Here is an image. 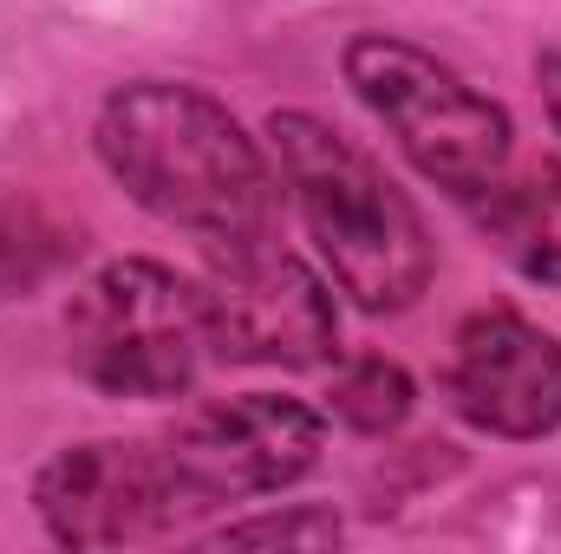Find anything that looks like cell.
<instances>
[{
	"label": "cell",
	"mask_w": 561,
	"mask_h": 554,
	"mask_svg": "<svg viewBox=\"0 0 561 554\" xmlns=\"http://www.w3.org/2000/svg\"><path fill=\"white\" fill-rule=\"evenodd\" d=\"M99 157L125 196L170 229L203 235L209 249L275 229L280 183L262 143L229 105L196 85L138 79L118 85L99 112Z\"/></svg>",
	"instance_id": "cell-1"
},
{
	"label": "cell",
	"mask_w": 561,
	"mask_h": 554,
	"mask_svg": "<svg viewBox=\"0 0 561 554\" xmlns=\"http://www.w3.org/2000/svg\"><path fill=\"white\" fill-rule=\"evenodd\" d=\"M268 138L280 157V183L340 293H353V307L366 313H405L437 268L431 229L412 196L313 112H275Z\"/></svg>",
	"instance_id": "cell-2"
},
{
	"label": "cell",
	"mask_w": 561,
	"mask_h": 554,
	"mask_svg": "<svg viewBox=\"0 0 561 554\" xmlns=\"http://www.w3.org/2000/svg\"><path fill=\"white\" fill-rule=\"evenodd\" d=\"M66 353L79 379L112 399H176L209 353L203 287L163 262H105L66 307Z\"/></svg>",
	"instance_id": "cell-3"
},
{
	"label": "cell",
	"mask_w": 561,
	"mask_h": 554,
	"mask_svg": "<svg viewBox=\"0 0 561 554\" xmlns=\"http://www.w3.org/2000/svg\"><path fill=\"white\" fill-rule=\"evenodd\" d=\"M346 85L366 99V112L399 138V150L450 196H483L510 170V112L463 85L450 66H437L424 46L392 33H359L346 46Z\"/></svg>",
	"instance_id": "cell-4"
},
{
	"label": "cell",
	"mask_w": 561,
	"mask_h": 554,
	"mask_svg": "<svg viewBox=\"0 0 561 554\" xmlns=\"http://www.w3.org/2000/svg\"><path fill=\"white\" fill-rule=\"evenodd\" d=\"M209 353L236 366H320L340 353V313L327 280L275 235L222 242L203 280Z\"/></svg>",
	"instance_id": "cell-5"
},
{
	"label": "cell",
	"mask_w": 561,
	"mask_h": 554,
	"mask_svg": "<svg viewBox=\"0 0 561 554\" xmlns=\"http://www.w3.org/2000/svg\"><path fill=\"white\" fill-rule=\"evenodd\" d=\"M33 509L59 549H131L176 529L190 496L170 470V450L138 437H92L46 457L33 476Z\"/></svg>",
	"instance_id": "cell-6"
},
{
	"label": "cell",
	"mask_w": 561,
	"mask_h": 554,
	"mask_svg": "<svg viewBox=\"0 0 561 554\" xmlns=\"http://www.w3.org/2000/svg\"><path fill=\"white\" fill-rule=\"evenodd\" d=\"M320 443H327V424L300 399L242 392L176 424L163 450L190 509H209V503H249V496H275L287 483H300L320 463Z\"/></svg>",
	"instance_id": "cell-7"
},
{
	"label": "cell",
	"mask_w": 561,
	"mask_h": 554,
	"mask_svg": "<svg viewBox=\"0 0 561 554\" xmlns=\"http://www.w3.org/2000/svg\"><path fill=\"white\" fill-rule=\"evenodd\" d=\"M444 392L463 424L510 443H536L561 430V339L503 307L470 313L450 339Z\"/></svg>",
	"instance_id": "cell-8"
},
{
	"label": "cell",
	"mask_w": 561,
	"mask_h": 554,
	"mask_svg": "<svg viewBox=\"0 0 561 554\" xmlns=\"http://www.w3.org/2000/svg\"><path fill=\"white\" fill-rule=\"evenodd\" d=\"M477 229L490 249L536 287H561V163H536L523 176H496L483 196H470Z\"/></svg>",
	"instance_id": "cell-9"
},
{
	"label": "cell",
	"mask_w": 561,
	"mask_h": 554,
	"mask_svg": "<svg viewBox=\"0 0 561 554\" xmlns=\"http://www.w3.org/2000/svg\"><path fill=\"white\" fill-rule=\"evenodd\" d=\"M333 417L340 424H353V430H366V437H379V430H399L405 417H412V372L399 366V359H379V353H366V359H353L340 379H333Z\"/></svg>",
	"instance_id": "cell-10"
},
{
	"label": "cell",
	"mask_w": 561,
	"mask_h": 554,
	"mask_svg": "<svg viewBox=\"0 0 561 554\" xmlns=\"http://www.w3.org/2000/svg\"><path fill=\"white\" fill-rule=\"evenodd\" d=\"M72 249H79V235H66L39 203H26V196L0 203V300L39 287Z\"/></svg>",
	"instance_id": "cell-11"
},
{
	"label": "cell",
	"mask_w": 561,
	"mask_h": 554,
	"mask_svg": "<svg viewBox=\"0 0 561 554\" xmlns=\"http://www.w3.org/2000/svg\"><path fill=\"white\" fill-rule=\"evenodd\" d=\"M216 542H236V549H249V542H280V549H327V542H340V522H333L327 509H287V516L229 522Z\"/></svg>",
	"instance_id": "cell-12"
},
{
	"label": "cell",
	"mask_w": 561,
	"mask_h": 554,
	"mask_svg": "<svg viewBox=\"0 0 561 554\" xmlns=\"http://www.w3.org/2000/svg\"><path fill=\"white\" fill-rule=\"evenodd\" d=\"M542 92H549V118H556V131H561V53L542 59Z\"/></svg>",
	"instance_id": "cell-13"
}]
</instances>
